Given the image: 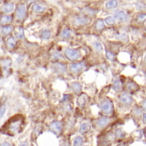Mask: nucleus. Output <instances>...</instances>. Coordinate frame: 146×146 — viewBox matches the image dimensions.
<instances>
[{
	"label": "nucleus",
	"mask_w": 146,
	"mask_h": 146,
	"mask_svg": "<svg viewBox=\"0 0 146 146\" xmlns=\"http://www.w3.org/2000/svg\"><path fill=\"white\" fill-rule=\"evenodd\" d=\"M100 108L102 111L107 115H111L113 113V104L109 99L103 100L100 104Z\"/></svg>",
	"instance_id": "nucleus-1"
},
{
	"label": "nucleus",
	"mask_w": 146,
	"mask_h": 146,
	"mask_svg": "<svg viewBox=\"0 0 146 146\" xmlns=\"http://www.w3.org/2000/svg\"><path fill=\"white\" fill-rule=\"evenodd\" d=\"M64 56L66 57L67 59L70 60V61H75L78 60L80 56L81 53L78 50L74 49V48H67L64 52Z\"/></svg>",
	"instance_id": "nucleus-2"
},
{
	"label": "nucleus",
	"mask_w": 146,
	"mask_h": 146,
	"mask_svg": "<svg viewBox=\"0 0 146 146\" xmlns=\"http://www.w3.org/2000/svg\"><path fill=\"white\" fill-rule=\"evenodd\" d=\"M27 14V9H26V5L24 4H19L17 7V11H16V17L17 19L22 21L25 18Z\"/></svg>",
	"instance_id": "nucleus-3"
},
{
	"label": "nucleus",
	"mask_w": 146,
	"mask_h": 146,
	"mask_svg": "<svg viewBox=\"0 0 146 146\" xmlns=\"http://www.w3.org/2000/svg\"><path fill=\"white\" fill-rule=\"evenodd\" d=\"M113 17L115 20L120 22V23H125L129 20L128 14L124 11H116L113 13Z\"/></svg>",
	"instance_id": "nucleus-4"
},
{
	"label": "nucleus",
	"mask_w": 146,
	"mask_h": 146,
	"mask_svg": "<svg viewBox=\"0 0 146 146\" xmlns=\"http://www.w3.org/2000/svg\"><path fill=\"white\" fill-rule=\"evenodd\" d=\"M21 124H22V120L21 119H15L14 120L10 121L9 125H8V130L10 131H11L12 133H17L20 130Z\"/></svg>",
	"instance_id": "nucleus-5"
},
{
	"label": "nucleus",
	"mask_w": 146,
	"mask_h": 146,
	"mask_svg": "<svg viewBox=\"0 0 146 146\" xmlns=\"http://www.w3.org/2000/svg\"><path fill=\"white\" fill-rule=\"evenodd\" d=\"M119 100L120 102V103H122L123 105L125 106H129L132 103V97L131 96L130 93H127V92H124L122 93L119 97Z\"/></svg>",
	"instance_id": "nucleus-6"
},
{
	"label": "nucleus",
	"mask_w": 146,
	"mask_h": 146,
	"mask_svg": "<svg viewBox=\"0 0 146 146\" xmlns=\"http://www.w3.org/2000/svg\"><path fill=\"white\" fill-rule=\"evenodd\" d=\"M85 68V64L84 62H79V63H73L70 65L69 69L70 71L72 73H79L81 72Z\"/></svg>",
	"instance_id": "nucleus-7"
},
{
	"label": "nucleus",
	"mask_w": 146,
	"mask_h": 146,
	"mask_svg": "<svg viewBox=\"0 0 146 146\" xmlns=\"http://www.w3.org/2000/svg\"><path fill=\"white\" fill-rule=\"evenodd\" d=\"M91 22V19L88 17L83 16V17H78L74 20V24L76 26H85L89 24Z\"/></svg>",
	"instance_id": "nucleus-8"
},
{
	"label": "nucleus",
	"mask_w": 146,
	"mask_h": 146,
	"mask_svg": "<svg viewBox=\"0 0 146 146\" xmlns=\"http://www.w3.org/2000/svg\"><path fill=\"white\" fill-rule=\"evenodd\" d=\"M14 8H15L14 4L11 3V2H8V3H5V4H4L2 5L1 11L5 14H10L14 11Z\"/></svg>",
	"instance_id": "nucleus-9"
},
{
	"label": "nucleus",
	"mask_w": 146,
	"mask_h": 146,
	"mask_svg": "<svg viewBox=\"0 0 146 146\" xmlns=\"http://www.w3.org/2000/svg\"><path fill=\"white\" fill-rule=\"evenodd\" d=\"M126 90L130 92H136L139 90V86L136 82L129 80L126 84Z\"/></svg>",
	"instance_id": "nucleus-10"
},
{
	"label": "nucleus",
	"mask_w": 146,
	"mask_h": 146,
	"mask_svg": "<svg viewBox=\"0 0 146 146\" xmlns=\"http://www.w3.org/2000/svg\"><path fill=\"white\" fill-rule=\"evenodd\" d=\"M52 68L57 73H64L66 71V65L63 63H54Z\"/></svg>",
	"instance_id": "nucleus-11"
},
{
	"label": "nucleus",
	"mask_w": 146,
	"mask_h": 146,
	"mask_svg": "<svg viewBox=\"0 0 146 146\" xmlns=\"http://www.w3.org/2000/svg\"><path fill=\"white\" fill-rule=\"evenodd\" d=\"M0 65H1L2 69L5 71L9 70L10 68H11V58H5L1 59V61H0Z\"/></svg>",
	"instance_id": "nucleus-12"
},
{
	"label": "nucleus",
	"mask_w": 146,
	"mask_h": 146,
	"mask_svg": "<svg viewBox=\"0 0 146 146\" xmlns=\"http://www.w3.org/2000/svg\"><path fill=\"white\" fill-rule=\"evenodd\" d=\"M122 87H123V84H122V81L119 79V78H115L113 83V85H112V88L113 90L115 91V92H120L121 90H122Z\"/></svg>",
	"instance_id": "nucleus-13"
},
{
	"label": "nucleus",
	"mask_w": 146,
	"mask_h": 146,
	"mask_svg": "<svg viewBox=\"0 0 146 146\" xmlns=\"http://www.w3.org/2000/svg\"><path fill=\"white\" fill-rule=\"evenodd\" d=\"M50 129L56 133H59L62 130V124L59 121H53L50 124Z\"/></svg>",
	"instance_id": "nucleus-14"
},
{
	"label": "nucleus",
	"mask_w": 146,
	"mask_h": 146,
	"mask_svg": "<svg viewBox=\"0 0 146 146\" xmlns=\"http://www.w3.org/2000/svg\"><path fill=\"white\" fill-rule=\"evenodd\" d=\"M110 122V119L107 117H102L100 118L97 121H96V125L99 128H103L105 126H107Z\"/></svg>",
	"instance_id": "nucleus-15"
},
{
	"label": "nucleus",
	"mask_w": 146,
	"mask_h": 146,
	"mask_svg": "<svg viewBox=\"0 0 146 146\" xmlns=\"http://www.w3.org/2000/svg\"><path fill=\"white\" fill-rule=\"evenodd\" d=\"M12 22V17L11 15H4L0 17V24L2 25H7L9 23H11Z\"/></svg>",
	"instance_id": "nucleus-16"
},
{
	"label": "nucleus",
	"mask_w": 146,
	"mask_h": 146,
	"mask_svg": "<svg viewBox=\"0 0 146 146\" xmlns=\"http://www.w3.org/2000/svg\"><path fill=\"white\" fill-rule=\"evenodd\" d=\"M118 5H119L118 0H108V1L106 3V8L108 10H113V9L117 8Z\"/></svg>",
	"instance_id": "nucleus-17"
},
{
	"label": "nucleus",
	"mask_w": 146,
	"mask_h": 146,
	"mask_svg": "<svg viewBox=\"0 0 146 146\" xmlns=\"http://www.w3.org/2000/svg\"><path fill=\"white\" fill-rule=\"evenodd\" d=\"M46 8L44 6H42L41 5H39V4H35L33 5L32 6V11L34 13H43L45 11Z\"/></svg>",
	"instance_id": "nucleus-18"
},
{
	"label": "nucleus",
	"mask_w": 146,
	"mask_h": 146,
	"mask_svg": "<svg viewBox=\"0 0 146 146\" xmlns=\"http://www.w3.org/2000/svg\"><path fill=\"white\" fill-rule=\"evenodd\" d=\"M70 88L73 92H75L77 94L80 93L82 91V85L78 82H74L70 84Z\"/></svg>",
	"instance_id": "nucleus-19"
},
{
	"label": "nucleus",
	"mask_w": 146,
	"mask_h": 146,
	"mask_svg": "<svg viewBox=\"0 0 146 146\" xmlns=\"http://www.w3.org/2000/svg\"><path fill=\"white\" fill-rule=\"evenodd\" d=\"M116 39L119 40V41H122V42H128L129 41L128 35L125 33H118L116 35Z\"/></svg>",
	"instance_id": "nucleus-20"
},
{
	"label": "nucleus",
	"mask_w": 146,
	"mask_h": 146,
	"mask_svg": "<svg viewBox=\"0 0 146 146\" xmlns=\"http://www.w3.org/2000/svg\"><path fill=\"white\" fill-rule=\"evenodd\" d=\"M87 96L86 95H81L78 98V104L80 108H84L87 102Z\"/></svg>",
	"instance_id": "nucleus-21"
},
{
	"label": "nucleus",
	"mask_w": 146,
	"mask_h": 146,
	"mask_svg": "<svg viewBox=\"0 0 146 146\" xmlns=\"http://www.w3.org/2000/svg\"><path fill=\"white\" fill-rule=\"evenodd\" d=\"M96 30L98 31H102L105 29V23H104V20L102 19H97L96 22Z\"/></svg>",
	"instance_id": "nucleus-22"
},
{
	"label": "nucleus",
	"mask_w": 146,
	"mask_h": 146,
	"mask_svg": "<svg viewBox=\"0 0 146 146\" xmlns=\"http://www.w3.org/2000/svg\"><path fill=\"white\" fill-rule=\"evenodd\" d=\"M13 31V28H12V26H11V25H4V27L2 28V29H1V33H2V35H10L11 32Z\"/></svg>",
	"instance_id": "nucleus-23"
},
{
	"label": "nucleus",
	"mask_w": 146,
	"mask_h": 146,
	"mask_svg": "<svg viewBox=\"0 0 146 146\" xmlns=\"http://www.w3.org/2000/svg\"><path fill=\"white\" fill-rule=\"evenodd\" d=\"M60 36H61V38L65 39V40L69 39L71 36V31L69 29H62V31L60 33Z\"/></svg>",
	"instance_id": "nucleus-24"
},
{
	"label": "nucleus",
	"mask_w": 146,
	"mask_h": 146,
	"mask_svg": "<svg viewBox=\"0 0 146 146\" xmlns=\"http://www.w3.org/2000/svg\"><path fill=\"white\" fill-rule=\"evenodd\" d=\"M51 35H52V33L49 29H43L40 32V38L43 40H48V39H50Z\"/></svg>",
	"instance_id": "nucleus-25"
},
{
	"label": "nucleus",
	"mask_w": 146,
	"mask_h": 146,
	"mask_svg": "<svg viewBox=\"0 0 146 146\" xmlns=\"http://www.w3.org/2000/svg\"><path fill=\"white\" fill-rule=\"evenodd\" d=\"M7 46L10 48V49H13L17 44V40L15 39V37L13 36H11L8 40H7Z\"/></svg>",
	"instance_id": "nucleus-26"
},
{
	"label": "nucleus",
	"mask_w": 146,
	"mask_h": 146,
	"mask_svg": "<svg viewBox=\"0 0 146 146\" xmlns=\"http://www.w3.org/2000/svg\"><path fill=\"white\" fill-rule=\"evenodd\" d=\"M90 128H91V127H90V124H88V123H84V124H82V125H80L79 131H80L81 133H85V132H87L88 131H90Z\"/></svg>",
	"instance_id": "nucleus-27"
},
{
	"label": "nucleus",
	"mask_w": 146,
	"mask_h": 146,
	"mask_svg": "<svg viewBox=\"0 0 146 146\" xmlns=\"http://www.w3.org/2000/svg\"><path fill=\"white\" fill-rule=\"evenodd\" d=\"M135 7L137 8V11H145V9H146L145 4H144L143 2H142V1H137V2L135 4Z\"/></svg>",
	"instance_id": "nucleus-28"
},
{
	"label": "nucleus",
	"mask_w": 146,
	"mask_h": 146,
	"mask_svg": "<svg viewBox=\"0 0 146 146\" xmlns=\"http://www.w3.org/2000/svg\"><path fill=\"white\" fill-rule=\"evenodd\" d=\"M104 23L108 26H113L115 24V19L113 17H108L104 19Z\"/></svg>",
	"instance_id": "nucleus-29"
},
{
	"label": "nucleus",
	"mask_w": 146,
	"mask_h": 146,
	"mask_svg": "<svg viewBox=\"0 0 146 146\" xmlns=\"http://www.w3.org/2000/svg\"><path fill=\"white\" fill-rule=\"evenodd\" d=\"M16 36H17V38L19 39V40L24 39V30H23V28H19V29L17 30V32H16Z\"/></svg>",
	"instance_id": "nucleus-30"
},
{
	"label": "nucleus",
	"mask_w": 146,
	"mask_h": 146,
	"mask_svg": "<svg viewBox=\"0 0 146 146\" xmlns=\"http://www.w3.org/2000/svg\"><path fill=\"white\" fill-rule=\"evenodd\" d=\"M93 48L96 51V52H102V50H103V47H102V45L101 44V42H99V41H95L94 43H93Z\"/></svg>",
	"instance_id": "nucleus-31"
},
{
	"label": "nucleus",
	"mask_w": 146,
	"mask_h": 146,
	"mask_svg": "<svg viewBox=\"0 0 146 146\" xmlns=\"http://www.w3.org/2000/svg\"><path fill=\"white\" fill-rule=\"evenodd\" d=\"M137 21L138 22V23H143V22H144V21H146V13H140V14H138L137 16Z\"/></svg>",
	"instance_id": "nucleus-32"
},
{
	"label": "nucleus",
	"mask_w": 146,
	"mask_h": 146,
	"mask_svg": "<svg viewBox=\"0 0 146 146\" xmlns=\"http://www.w3.org/2000/svg\"><path fill=\"white\" fill-rule=\"evenodd\" d=\"M106 58L109 60V61H113L115 59V55L111 52L110 51H106Z\"/></svg>",
	"instance_id": "nucleus-33"
},
{
	"label": "nucleus",
	"mask_w": 146,
	"mask_h": 146,
	"mask_svg": "<svg viewBox=\"0 0 146 146\" xmlns=\"http://www.w3.org/2000/svg\"><path fill=\"white\" fill-rule=\"evenodd\" d=\"M83 143V138L81 137H77L73 143V146H81Z\"/></svg>",
	"instance_id": "nucleus-34"
},
{
	"label": "nucleus",
	"mask_w": 146,
	"mask_h": 146,
	"mask_svg": "<svg viewBox=\"0 0 146 146\" xmlns=\"http://www.w3.org/2000/svg\"><path fill=\"white\" fill-rule=\"evenodd\" d=\"M125 132H124V131H122L121 129H118V130H116V131H115V136L118 137V138H123L124 137H125Z\"/></svg>",
	"instance_id": "nucleus-35"
},
{
	"label": "nucleus",
	"mask_w": 146,
	"mask_h": 146,
	"mask_svg": "<svg viewBox=\"0 0 146 146\" xmlns=\"http://www.w3.org/2000/svg\"><path fill=\"white\" fill-rule=\"evenodd\" d=\"M133 113H134L135 115H137V116H139V115H141V114L143 113V109L140 108H138V107H136V108L133 109Z\"/></svg>",
	"instance_id": "nucleus-36"
},
{
	"label": "nucleus",
	"mask_w": 146,
	"mask_h": 146,
	"mask_svg": "<svg viewBox=\"0 0 146 146\" xmlns=\"http://www.w3.org/2000/svg\"><path fill=\"white\" fill-rule=\"evenodd\" d=\"M5 111H6L5 105H2L1 107H0V118H2L4 116V114L5 113Z\"/></svg>",
	"instance_id": "nucleus-37"
},
{
	"label": "nucleus",
	"mask_w": 146,
	"mask_h": 146,
	"mask_svg": "<svg viewBox=\"0 0 146 146\" xmlns=\"http://www.w3.org/2000/svg\"><path fill=\"white\" fill-rule=\"evenodd\" d=\"M85 11H86V13L88 14V15H95L96 12H97V11H95V10H93V9H91V8H86L85 9Z\"/></svg>",
	"instance_id": "nucleus-38"
},
{
	"label": "nucleus",
	"mask_w": 146,
	"mask_h": 146,
	"mask_svg": "<svg viewBox=\"0 0 146 146\" xmlns=\"http://www.w3.org/2000/svg\"><path fill=\"white\" fill-rule=\"evenodd\" d=\"M52 58H53L54 59H56V60H58V59H62V58H63L62 55H61V54H59V53H58V52H56V53H53V56H52Z\"/></svg>",
	"instance_id": "nucleus-39"
},
{
	"label": "nucleus",
	"mask_w": 146,
	"mask_h": 146,
	"mask_svg": "<svg viewBox=\"0 0 146 146\" xmlns=\"http://www.w3.org/2000/svg\"><path fill=\"white\" fill-rule=\"evenodd\" d=\"M70 98V95H64V96H63V98L61 99V102H64L68 101Z\"/></svg>",
	"instance_id": "nucleus-40"
},
{
	"label": "nucleus",
	"mask_w": 146,
	"mask_h": 146,
	"mask_svg": "<svg viewBox=\"0 0 146 146\" xmlns=\"http://www.w3.org/2000/svg\"><path fill=\"white\" fill-rule=\"evenodd\" d=\"M142 109L146 112V99L142 102Z\"/></svg>",
	"instance_id": "nucleus-41"
},
{
	"label": "nucleus",
	"mask_w": 146,
	"mask_h": 146,
	"mask_svg": "<svg viewBox=\"0 0 146 146\" xmlns=\"http://www.w3.org/2000/svg\"><path fill=\"white\" fill-rule=\"evenodd\" d=\"M1 146H11V144L9 142H4V143L1 144Z\"/></svg>",
	"instance_id": "nucleus-42"
},
{
	"label": "nucleus",
	"mask_w": 146,
	"mask_h": 146,
	"mask_svg": "<svg viewBox=\"0 0 146 146\" xmlns=\"http://www.w3.org/2000/svg\"><path fill=\"white\" fill-rule=\"evenodd\" d=\"M143 123L146 124V113H143Z\"/></svg>",
	"instance_id": "nucleus-43"
},
{
	"label": "nucleus",
	"mask_w": 146,
	"mask_h": 146,
	"mask_svg": "<svg viewBox=\"0 0 146 146\" xmlns=\"http://www.w3.org/2000/svg\"><path fill=\"white\" fill-rule=\"evenodd\" d=\"M19 146H28V143H27V142H23V143H20Z\"/></svg>",
	"instance_id": "nucleus-44"
},
{
	"label": "nucleus",
	"mask_w": 146,
	"mask_h": 146,
	"mask_svg": "<svg viewBox=\"0 0 146 146\" xmlns=\"http://www.w3.org/2000/svg\"><path fill=\"white\" fill-rule=\"evenodd\" d=\"M144 63L146 64V55H145V57H144Z\"/></svg>",
	"instance_id": "nucleus-45"
},
{
	"label": "nucleus",
	"mask_w": 146,
	"mask_h": 146,
	"mask_svg": "<svg viewBox=\"0 0 146 146\" xmlns=\"http://www.w3.org/2000/svg\"><path fill=\"white\" fill-rule=\"evenodd\" d=\"M4 1V0H0V3H1V2H3Z\"/></svg>",
	"instance_id": "nucleus-46"
}]
</instances>
